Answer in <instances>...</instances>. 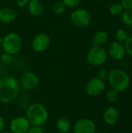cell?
I'll return each instance as SVG.
<instances>
[{"instance_id": "obj_1", "label": "cell", "mask_w": 132, "mask_h": 133, "mask_svg": "<svg viewBox=\"0 0 132 133\" xmlns=\"http://www.w3.org/2000/svg\"><path fill=\"white\" fill-rule=\"evenodd\" d=\"M19 81L12 76H5L0 79V102L9 104L19 95Z\"/></svg>"}, {"instance_id": "obj_2", "label": "cell", "mask_w": 132, "mask_h": 133, "mask_svg": "<svg viewBox=\"0 0 132 133\" xmlns=\"http://www.w3.org/2000/svg\"><path fill=\"white\" fill-rule=\"evenodd\" d=\"M31 126H43L48 120L49 115L46 107L38 102L30 104L26 110V116Z\"/></svg>"}, {"instance_id": "obj_3", "label": "cell", "mask_w": 132, "mask_h": 133, "mask_svg": "<svg viewBox=\"0 0 132 133\" xmlns=\"http://www.w3.org/2000/svg\"><path fill=\"white\" fill-rule=\"evenodd\" d=\"M108 83L112 89L120 92L125 91L130 85V76L122 69H114L108 72Z\"/></svg>"}, {"instance_id": "obj_4", "label": "cell", "mask_w": 132, "mask_h": 133, "mask_svg": "<svg viewBox=\"0 0 132 133\" xmlns=\"http://www.w3.org/2000/svg\"><path fill=\"white\" fill-rule=\"evenodd\" d=\"M2 48L5 53L15 55L19 52L22 48V40L20 36L14 32L7 34L2 37Z\"/></svg>"}, {"instance_id": "obj_5", "label": "cell", "mask_w": 132, "mask_h": 133, "mask_svg": "<svg viewBox=\"0 0 132 133\" xmlns=\"http://www.w3.org/2000/svg\"><path fill=\"white\" fill-rule=\"evenodd\" d=\"M107 58V51L101 46H95L91 47L87 54H86V60L93 66H100L103 65Z\"/></svg>"}, {"instance_id": "obj_6", "label": "cell", "mask_w": 132, "mask_h": 133, "mask_svg": "<svg viewBox=\"0 0 132 133\" xmlns=\"http://www.w3.org/2000/svg\"><path fill=\"white\" fill-rule=\"evenodd\" d=\"M71 22L77 27H86L91 22V15L89 12L85 9H76L70 16Z\"/></svg>"}, {"instance_id": "obj_7", "label": "cell", "mask_w": 132, "mask_h": 133, "mask_svg": "<svg viewBox=\"0 0 132 133\" xmlns=\"http://www.w3.org/2000/svg\"><path fill=\"white\" fill-rule=\"evenodd\" d=\"M40 83L38 76L30 71H26L23 72L19 79V86L25 90H34Z\"/></svg>"}, {"instance_id": "obj_8", "label": "cell", "mask_w": 132, "mask_h": 133, "mask_svg": "<svg viewBox=\"0 0 132 133\" xmlns=\"http://www.w3.org/2000/svg\"><path fill=\"white\" fill-rule=\"evenodd\" d=\"M31 127L28 119L23 116H17L13 118L9 125V130L12 133H27Z\"/></svg>"}, {"instance_id": "obj_9", "label": "cell", "mask_w": 132, "mask_h": 133, "mask_svg": "<svg viewBox=\"0 0 132 133\" xmlns=\"http://www.w3.org/2000/svg\"><path fill=\"white\" fill-rule=\"evenodd\" d=\"M51 45L50 37L44 33L37 34L32 40L31 46L34 51L42 53L47 51Z\"/></svg>"}, {"instance_id": "obj_10", "label": "cell", "mask_w": 132, "mask_h": 133, "mask_svg": "<svg viewBox=\"0 0 132 133\" xmlns=\"http://www.w3.org/2000/svg\"><path fill=\"white\" fill-rule=\"evenodd\" d=\"M72 129L74 133H96V126L92 119L82 118L75 122Z\"/></svg>"}, {"instance_id": "obj_11", "label": "cell", "mask_w": 132, "mask_h": 133, "mask_svg": "<svg viewBox=\"0 0 132 133\" xmlns=\"http://www.w3.org/2000/svg\"><path fill=\"white\" fill-rule=\"evenodd\" d=\"M105 87L106 85L104 80L96 76L90 79L87 82L86 86V91L91 97H97L103 92Z\"/></svg>"}, {"instance_id": "obj_12", "label": "cell", "mask_w": 132, "mask_h": 133, "mask_svg": "<svg viewBox=\"0 0 132 133\" xmlns=\"http://www.w3.org/2000/svg\"><path fill=\"white\" fill-rule=\"evenodd\" d=\"M107 53L110 56V58H112L114 60L122 59L126 54L124 44L117 41H113L110 44Z\"/></svg>"}, {"instance_id": "obj_13", "label": "cell", "mask_w": 132, "mask_h": 133, "mask_svg": "<svg viewBox=\"0 0 132 133\" xmlns=\"http://www.w3.org/2000/svg\"><path fill=\"white\" fill-rule=\"evenodd\" d=\"M119 112L114 107L107 108L103 113V120L108 125H114L119 120Z\"/></svg>"}, {"instance_id": "obj_14", "label": "cell", "mask_w": 132, "mask_h": 133, "mask_svg": "<svg viewBox=\"0 0 132 133\" xmlns=\"http://www.w3.org/2000/svg\"><path fill=\"white\" fill-rule=\"evenodd\" d=\"M16 18V12L11 7H2L0 9V22L10 23Z\"/></svg>"}, {"instance_id": "obj_15", "label": "cell", "mask_w": 132, "mask_h": 133, "mask_svg": "<svg viewBox=\"0 0 132 133\" xmlns=\"http://www.w3.org/2000/svg\"><path fill=\"white\" fill-rule=\"evenodd\" d=\"M27 9L30 15L33 16H39L43 14L44 6L40 0H30L27 4Z\"/></svg>"}, {"instance_id": "obj_16", "label": "cell", "mask_w": 132, "mask_h": 133, "mask_svg": "<svg viewBox=\"0 0 132 133\" xmlns=\"http://www.w3.org/2000/svg\"><path fill=\"white\" fill-rule=\"evenodd\" d=\"M108 41V34L106 31L100 30H97L93 36L92 42L93 44L95 46H101L103 47L104 44H107Z\"/></svg>"}, {"instance_id": "obj_17", "label": "cell", "mask_w": 132, "mask_h": 133, "mask_svg": "<svg viewBox=\"0 0 132 133\" xmlns=\"http://www.w3.org/2000/svg\"><path fill=\"white\" fill-rule=\"evenodd\" d=\"M56 128L60 132L68 133L72 129V125L69 118L66 117H60L56 121Z\"/></svg>"}, {"instance_id": "obj_18", "label": "cell", "mask_w": 132, "mask_h": 133, "mask_svg": "<svg viewBox=\"0 0 132 133\" xmlns=\"http://www.w3.org/2000/svg\"><path fill=\"white\" fill-rule=\"evenodd\" d=\"M66 8L67 7L65 6V5L63 3L62 1H58V2H56L53 5L52 10H53V12H54V13L55 15L61 16V15L65 13V12L66 10Z\"/></svg>"}, {"instance_id": "obj_19", "label": "cell", "mask_w": 132, "mask_h": 133, "mask_svg": "<svg viewBox=\"0 0 132 133\" xmlns=\"http://www.w3.org/2000/svg\"><path fill=\"white\" fill-rule=\"evenodd\" d=\"M121 20L124 24L132 26V9H125L121 13Z\"/></svg>"}, {"instance_id": "obj_20", "label": "cell", "mask_w": 132, "mask_h": 133, "mask_svg": "<svg viewBox=\"0 0 132 133\" xmlns=\"http://www.w3.org/2000/svg\"><path fill=\"white\" fill-rule=\"evenodd\" d=\"M124 11V8L121 2H115L110 6L109 12L113 16H119Z\"/></svg>"}, {"instance_id": "obj_21", "label": "cell", "mask_w": 132, "mask_h": 133, "mask_svg": "<svg viewBox=\"0 0 132 133\" xmlns=\"http://www.w3.org/2000/svg\"><path fill=\"white\" fill-rule=\"evenodd\" d=\"M106 98L109 103H112V104L116 103L119 99V92L114 89H110V90L107 91Z\"/></svg>"}, {"instance_id": "obj_22", "label": "cell", "mask_w": 132, "mask_h": 133, "mask_svg": "<svg viewBox=\"0 0 132 133\" xmlns=\"http://www.w3.org/2000/svg\"><path fill=\"white\" fill-rule=\"evenodd\" d=\"M128 37H129L128 34L124 29H119L117 30V32L115 34L116 41L118 42H121V43H124Z\"/></svg>"}, {"instance_id": "obj_23", "label": "cell", "mask_w": 132, "mask_h": 133, "mask_svg": "<svg viewBox=\"0 0 132 133\" xmlns=\"http://www.w3.org/2000/svg\"><path fill=\"white\" fill-rule=\"evenodd\" d=\"M0 62L3 65H10L12 62V55H10L7 53H3L0 57Z\"/></svg>"}, {"instance_id": "obj_24", "label": "cell", "mask_w": 132, "mask_h": 133, "mask_svg": "<svg viewBox=\"0 0 132 133\" xmlns=\"http://www.w3.org/2000/svg\"><path fill=\"white\" fill-rule=\"evenodd\" d=\"M125 52L132 57V37H129L124 44Z\"/></svg>"}, {"instance_id": "obj_25", "label": "cell", "mask_w": 132, "mask_h": 133, "mask_svg": "<svg viewBox=\"0 0 132 133\" xmlns=\"http://www.w3.org/2000/svg\"><path fill=\"white\" fill-rule=\"evenodd\" d=\"M62 2L66 7L75 8L81 4L82 0H62Z\"/></svg>"}, {"instance_id": "obj_26", "label": "cell", "mask_w": 132, "mask_h": 133, "mask_svg": "<svg viewBox=\"0 0 132 133\" xmlns=\"http://www.w3.org/2000/svg\"><path fill=\"white\" fill-rule=\"evenodd\" d=\"M121 4L125 9H132V0H121Z\"/></svg>"}, {"instance_id": "obj_27", "label": "cell", "mask_w": 132, "mask_h": 133, "mask_svg": "<svg viewBox=\"0 0 132 133\" xmlns=\"http://www.w3.org/2000/svg\"><path fill=\"white\" fill-rule=\"evenodd\" d=\"M27 133H44V132L40 126H31Z\"/></svg>"}, {"instance_id": "obj_28", "label": "cell", "mask_w": 132, "mask_h": 133, "mask_svg": "<svg viewBox=\"0 0 132 133\" xmlns=\"http://www.w3.org/2000/svg\"><path fill=\"white\" fill-rule=\"evenodd\" d=\"M107 76H108V72L106 69H100L98 72L97 77H99L100 79L104 80L105 79H107Z\"/></svg>"}, {"instance_id": "obj_29", "label": "cell", "mask_w": 132, "mask_h": 133, "mask_svg": "<svg viewBox=\"0 0 132 133\" xmlns=\"http://www.w3.org/2000/svg\"><path fill=\"white\" fill-rule=\"evenodd\" d=\"M29 1L30 0H16V4L17 6H19L20 8H23L26 5H27Z\"/></svg>"}, {"instance_id": "obj_30", "label": "cell", "mask_w": 132, "mask_h": 133, "mask_svg": "<svg viewBox=\"0 0 132 133\" xmlns=\"http://www.w3.org/2000/svg\"><path fill=\"white\" fill-rule=\"evenodd\" d=\"M5 122L4 118L0 115V132L5 130Z\"/></svg>"}, {"instance_id": "obj_31", "label": "cell", "mask_w": 132, "mask_h": 133, "mask_svg": "<svg viewBox=\"0 0 132 133\" xmlns=\"http://www.w3.org/2000/svg\"><path fill=\"white\" fill-rule=\"evenodd\" d=\"M2 37L0 36V48L2 47Z\"/></svg>"}, {"instance_id": "obj_32", "label": "cell", "mask_w": 132, "mask_h": 133, "mask_svg": "<svg viewBox=\"0 0 132 133\" xmlns=\"http://www.w3.org/2000/svg\"><path fill=\"white\" fill-rule=\"evenodd\" d=\"M0 133H9V132H7V131H5V130H3L2 132H1Z\"/></svg>"}, {"instance_id": "obj_33", "label": "cell", "mask_w": 132, "mask_h": 133, "mask_svg": "<svg viewBox=\"0 0 132 133\" xmlns=\"http://www.w3.org/2000/svg\"><path fill=\"white\" fill-rule=\"evenodd\" d=\"M56 133H64V132H56Z\"/></svg>"}, {"instance_id": "obj_34", "label": "cell", "mask_w": 132, "mask_h": 133, "mask_svg": "<svg viewBox=\"0 0 132 133\" xmlns=\"http://www.w3.org/2000/svg\"><path fill=\"white\" fill-rule=\"evenodd\" d=\"M96 133H103V132H96Z\"/></svg>"}]
</instances>
